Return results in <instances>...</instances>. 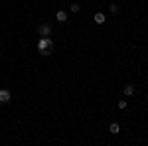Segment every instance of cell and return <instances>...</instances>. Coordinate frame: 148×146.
<instances>
[{"label": "cell", "mask_w": 148, "mask_h": 146, "mask_svg": "<svg viewBox=\"0 0 148 146\" xmlns=\"http://www.w3.org/2000/svg\"><path fill=\"white\" fill-rule=\"evenodd\" d=\"M105 20H107V16H105L103 12H97V14H95V24L101 26V24H105Z\"/></svg>", "instance_id": "obj_5"}, {"label": "cell", "mask_w": 148, "mask_h": 146, "mask_svg": "<svg viewBox=\"0 0 148 146\" xmlns=\"http://www.w3.org/2000/svg\"><path fill=\"white\" fill-rule=\"evenodd\" d=\"M69 10L73 12V14H75V12H79V4H71V6H69Z\"/></svg>", "instance_id": "obj_8"}, {"label": "cell", "mask_w": 148, "mask_h": 146, "mask_svg": "<svg viewBox=\"0 0 148 146\" xmlns=\"http://www.w3.org/2000/svg\"><path fill=\"white\" fill-rule=\"evenodd\" d=\"M109 8H111V12H113V14H119V6H116V4H111Z\"/></svg>", "instance_id": "obj_9"}, {"label": "cell", "mask_w": 148, "mask_h": 146, "mask_svg": "<svg viewBox=\"0 0 148 146\" xmlns=\"http://www.w3.org/2000/svg\"><path fill=\"white\" fill-rule=\"evenodd\" d=\"M38 34H40V38H47V36L51 34V26H49V24H40Z\"/></svg>", "instance_id": "obj_3"}, {"label": "cell", "mask_w": 148, "mask_h": 146, "mask_svg": "<svg viewBox=\"0 0 148 146\" xmlns=\"http://www.w3.org/2000/svg\"><path fill=\"white\" fill-rule=\"evenodd\" d=\"M109 132H111V134H119V132H121V124L119 123H111L109 124Z\"/></svg>", "instance_id": "obj_4"}, {"label": "cell", "mask_w": 148, "mask_h": 146, "mask_svg": "<svg viewBox=\"0 0 148 146\" xmlns=\"http://www.w3.org/2000/svg\"><path fill=\"white\" fill-rule=\"evenodd\" d=\"M119 109L125 111V109H126V101H119Z\"/></svg>", "instance_id": "obj_10"}, {"label": "cell", "mask_w": 148, "mask_h": 146, "mask_svg": "<svg viewBox=\"0 0 148 146\" xmlns=\"http://www.w3.org/2000/svg\"><path fill=\"white\" fill-rule=\"evenodd\" d=\"M12 101V93L8 89H0V105H8Z\"/></svg>", "instance_id": "obj_2"}, {"label": "cell", "mask_w": 148, "mask_h": 146, "mask_svg": "<svg viewBox=\"0 0 148 146\" xmlns=\"http://www.w3.org/2000/svg\"><path fill=\"white\" fill-rule=\"evenodd\" d=\"M38 51H40L42 56H51V51H53V42H51L49 36H47V38H40V42H38Z\"/></svg>", "instance_id": "obj_1"}, {"label": "cell", "mask_w": 148, "mask_h": 146, "mask_svg": "<svg viewBox=\"0 0 148 146\" xmlns=\"http://www.w3.org/2000/svg\"><path fill=\"white\" fill-rule=\"evenodd\" d=\"M123 93H125L126 97H130V95H134V87H132V85H125V89H123Z\"/></svg>", "instance_id": "obj_7"}, {"label": "cell", "mask_w": 148, "mask_h": 146, "mask_svg": "<svg viewBox=\"0 0 148 146\" xmlns=\"http://www.w3.org/2000/svg\"><path fill=\"white\" fill-rule=\"evenodd\" d=\"M56 18H57V22H67V12H65V10H59L56 14Z\"/></svg>", "instance_id": "obj_6"}]
</instances>
